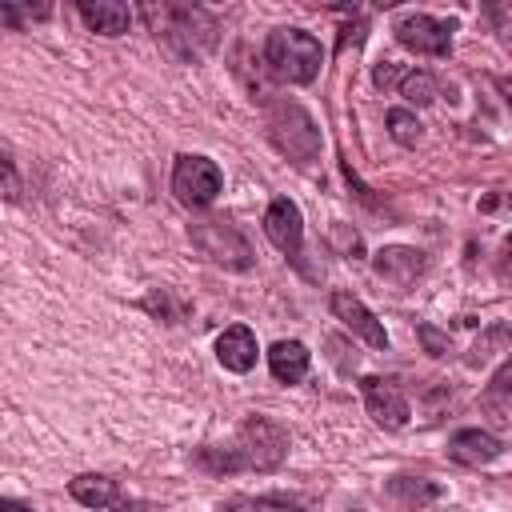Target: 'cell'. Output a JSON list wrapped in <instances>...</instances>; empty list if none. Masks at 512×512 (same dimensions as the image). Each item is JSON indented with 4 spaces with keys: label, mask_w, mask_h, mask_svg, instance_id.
Masks as SVG:
<instances>
[{
    "label": "cell",
    "mask_w": 512,
    "mask_h": 512,
    "mask_svg": "<svg viewBox=\"0 0 512 512\" xmlns=\"http://www.w3.org/2000/svg\"><path fill=\"white\" fill-rule=\"evenodd\" d=\"M264 60H268V68L280 80L312 84L320 64H324V52H320V40L312 32H304V28H276L264 40Z\"/></svg>",
    "instance_id": "6da1fadb"
},
{
    "label": "cell",
    "mask_w": 512,
    "mask_h": 512,
    "mask_svg": "<svg viewBox=\"0 0 512 512\" xmlns=\"http://www.w3.org/2000/svg\"><path fill=\"white\" fill-rule=\"evenodd\" d=\"M224 176L220 168L208 160V156H176V168H172V192L192 204V208H204L216 200Z\"/></svg>",
    "instance_id": "7a4b0ae2"
},
{
    "label": "cell",
    "mask_w": 512,
    "mask_h": 512,
    "mask_svg": "<svg viewBox=\"0 0 512 512\" xmlns=\"http://www.w3.org/2000/svg\"><path fill=\"white\" fill-rule=\"evenodd\" d=\"M452 32H456V20H436V16H424V12H412L396 24V40L408 52H420V56H448L452 52Z\"/></svg>",
    "instance_id": "3957f363"
},
{
    "label": "cell",
    "mask_w": 512,
    "mask_h": 512,
    "mask_svg": "<svg viewBox=\"0 0 512 512\" xmlns=\"http://www.w3.org/2000/svg\"><path fill=\"white\" fill-rule=\"evenodd\" d=\"M192 240L204 248V256H212V260L224 264V268H248V264H252L248 240H244L232 224H224V220H200V224L192 228Z\"/></svg>",
    "instance_id": "277c9868"
},
{
    "label": "cell",
    "mask_w": 512,
    "mask_h": 512,
    "mask_svg": "<svg viewBox=\"0 0 512 512\" xmlns=\"http://www.w3.org/2000/svg\"><path fill=\"white\" fill-rule=\"evenodd\" d=\"M240 460L244 464H256V468H272V464H280L284 460V452H288V436H284V428L280 424H272V420H264V416H256V420H248L244 428H240Z\"/></svg>",
    "instance_id": "5b68a950"
},
{
    "label": "cell",
    "mask_w": 512,
    "mask_h": 512,
    "mask_svg": "<svg viewBox=\"0 0 512 512\" xmlns=\"http://www.w3.org/2000/svg\"><path fill=\"white\" fill-rule=\"evenodd\" d=\"M328 304H332V316H336L348 332H356L368 348H376V352H384V348H388V332H384V324H380V320L372 316V308H364L352 292H332V300H328Z\"/></svg>",
    "instance_id": "8992f818"
},
{
    "label": "cell",
    "mask_w": 512,
    "mask_h": 512,
    "mask_svg": "<svg viewBox=\"0 0 512 512\" xmlns=\"http://www.w3.org/2000/svg\"><path fill=\"white\" fill-rule=\"evenodd\" d=\"M360 388H364L368 416H372L380 428H404V424H408V400L400 396V388H396L392 380L364 376V380H360Z\"/></svg>",
    "instance_id": "52a82bcc"
},
{
    "label": "cell",
    "mask_w": 512,
    "mask_h": 512,
    "mask_svg": "<svg viewBox=\"0 0 512 512\" xmlns=\"http://www.w3.org/2000/svg\"><path fill=\"white\" fill-rule=\"evenodd\" d=\"M264 232H268V240L280 252L296 256L300 252V240H304V216H300V208L288 196H276L268 204V212H264Z\"/></svg>",
    "instance_id": "ba28073f"
},
{
    "label": "cell",
    "mask_w": 512,
    "mask_h": 512,
    "mask_svg": "<svg viewBox=\"0 0 512 512\" xmlns=\"http://www.w3.org/2000/svg\"><path fill=\"white\" fill-rule=\"evenodd\" d=\"M500 452H504V444H500L492 432H480V428H460V432L448 440V456H452L456 464H468V468L492 464Z\"/></svg>",
    "instance_id": "9c48e42d"
},
{
    "label": "cell",
    "mask_w": 512,
    "mask_h": 512,
    "mask_svg": "<svg viewBox=\"0 0 512 512\" xmlns=\"http://www.w3.org/2000/svg\"><path fill=\"white\" fill-rule=\"evenodd\" d=\"M216 360L228 372H248L256 364V336H252V328H244V324L224 328L216 336Z\"/></svg>",
    "instance_id": "30bf717a"
},
{
    "label": "cell",
    "mask_w": 512,
    "mask_h": 512,
    "mask_svg": "<svg viewBox=\"0 0 512 512\" xmlns=\"http://www.w3.org/2000/svg\"><path fill=\"white\" fill-rule=\"evenodd\" d=\"M372 268L384 276V280H392V284H412L420 272H424V252H416V248H380L376 256H372Z\"/></svg>",
    "instance_id": "8fae6325"
},
{
    "label": "cell",
    "mask_w": 512,
    "mask_h": 512,
    "mask_svg": "<svg viewBox=\"0 0 512 512\" xmlns=\"http://www.w3.org/2000/svg\"><path fill=\"white\" fill-rule=\"evenodd\" d=\"M80 16H84V24H88L92 32H100V36H120V32H128V24H132L128 4H120V0H80Z\"/></svg>",
    "instance_id": "7c38bea8"
},
{
    "label": "cell",
    "mask_w": 512,
    "mask_h": 512,
    "mask_svg": "<svg viewBox=\"0 0 512 512\" xmlns=\"http://www.w3.org/2000/svg\"><path fill=\"white\" fill-rule=\"evenodd\" d=\"M308 348L300 344V340H276L272 348H268V368H272V376L280 380V384H296V380H304V372H308Z\"/></svg>",
    "instance_id": "4fadbf2b"
},
{
    "label": "cell",
    "mask_w": 512,
    "mask_h": 512,
    "mask_svg": "<svg viewBox=\"0 0 512 512\" xmlns=\"http://www.w3.org/2000/svg\"><path fill=\"white\" fill-rule=\"evenodd\" d=\"M72 496H76L84 508H116V504H120L116 484L104 480V476H76V480H72Z\"/></svg>",
    "instance_id": "5bb4252c"
},
{
    "label": "cell",
    "mask_w": 512,
    "mask_h": 512,
    "mask_svg": "<svg viewBox=\"0 0 512 512\" xmlns=\"http://www.w3.org/2000/svg\"><path fill=\"white\" fill-rule=\"evenodd\" d=\"M400 96H404L408 104H432V100H436V80H432L424 68H420V72H404Z\"/></svg>",
    "instance_id": "9a60e30c"
},
{
    "label": "cell",
    "mask_w": 512,
    "mask_h": 512,
    "mask_svg": "<svg viewBox=\"0 0 512 512\" xmlns=\"http://www.w3.org/2000/svg\"><path fill=\"white\" fill-rule=\"evenodd\" d=\"M384 120H388L392 140H400V144H416V140H420V120H416L408 108H392Z\"/></svg>",
    "instance_id": "2e32d148"
},
{
    "label": "cell",
    "mask_w": 512,
    "mask_h": 512,
    "mask_svg": "<svg viewBox=\"0 0 512 512\" xmlns=\"http://www.w3.org/2000/svg\"><path fill=\"white\" fill-rule=\"evenodd\" d=\"M492 388L500 392V396H512V356L496 368V376H492Z\"/></svg>",
    "instance_id": "e0dca14e"
},
{
    "label": "cell",
    "mask_w": 512,
    "mask_h": 512,
    "mask_svg": "<svg viewBox=\"0 0 512 512\" xmlns=\"http://www.w3.org/2000/svg\"><path fill=\"white\" fill-rule=\"evenodd\" d=\"M372 80H376V84H380V88H392V84H396V88H400V80H404V72H396V68H392V64H380V68H376V72H372Z\"/></svg>",
    "instance_id": "ac0fdd59"
},
{
    "label": "cell",
    "mask_w": 512,
    "mask_h": 512,
    "mask_svg": "<svg viewBox=\"0 0 512 512\" xmlns=\"http://www.w3.org/2000/svg\"><path fill=\"white\" fill-rule=\"evenodd\" d=\"M420 336H424V344H428V352H432V356H440V352L448 348V344H444V340H440L432 328H420Z\"/></svg>",
    "instance_id": "d6986e66"
},
{
    "label": "cell",
    "mask_w": 512,
    "mask_h": 512,
    "mask_svg": "<svg viewBox=\"0 0 512 512\" xmlns=\"http://www.w3.org/2000/svg\"><path fill=\"white\" fill-rule=\"evenodd\" d=\"M500 276L512 280V236L504 240V256H500Z\"/></svg>",
    "instance_id": "ffe728a7"
},
{
    "label": "cell",
    "mask_w": 512,
    "mask_h": 512,
    "mask_svg": "<svg viewBox=\"0 0 512 512\" xmlns=\"http://www.w3.org/2000/svg\"><path fill=\"white\" fill-rule=\"evenodd\" d=\"M0 512H28V508H24V504H16V500H4V504H0Z\"/></svg>",
    "instance_id": "44dd1931"
},
{
    "label": "cell",
    "mask_w": 512,
    "mask_h": 512,
    "mask_svg": "<svg viewBox=\"0 0 512 512\" xmlns=\"http://www.w3.org/2000/svg\"><path fill=\"white\" fill-rule=\"evenodd\" d=\"M500 92H504V100H508V108H512V80H500Z\"/></svg>",
    "instance_id": "7402d4cb"
}]
</instances>
